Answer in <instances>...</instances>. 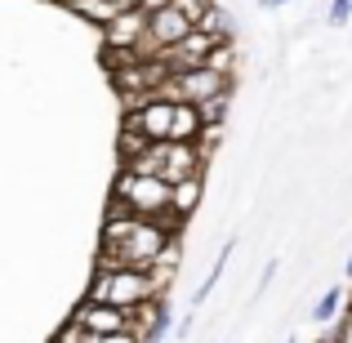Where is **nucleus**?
Instances as JSON below:
<instances>
[{
	"mask_svg": "<svg viewBox=\"0 0 352 343\" xmlns=\"http://www.w3.org/2000/svg\"><path fill=\"white\" fill-rule=\"evenodd\" d=\"M170 241H179V232L165 228L161 219H134L116 245L98 250V267H138V272H147V263H152Z\"/></svg>",
	"mask_w": 352,
	"mask_h": 343,
	"instance_id": "nucleus-1",
	"label": "nucleus"
},
{
	"mask_svg": "<svg viewBox=\"0 0 352 343\" xmlns=\"http://www.w3.org/2000/svg\"><path fill=\"white\" fill-rule=\"evenodd\" d=\"M147 299H156V285L138 267H94L85 290V303H107V308H120V312H134Z\"/></svg>",
	"mask_w": 352,
	"mask_h": 343,
	"instance_id": "nucleus-2",
	"label": "nucleus"
},
{
	"mask_svg": "<svg viewBox=\"0 0 352 343\" xmlns=\"http://www.w3.org/2000/svg\"><path fill=\"white\" fill-rule=\"evenodd\" d=\"M112 201H120L134 219H161V223H165V210H170V183L156 179V174L120 170L116 183H112ZM165 228H170V223H165Z\"/></svg>",
	"mask_w": 352,
	"mask_h": 343,
	"instance_id": "nucleus-3",
	"label": "nucleus"
},
{
	"mask_svg": "<svg viewBox=\"0 0 352 343\" xmlns=\"http://www.w3.org/2000/svg\"><path fill=\"white\" fill-rule=\"evenodd\" d=\"M170 116H174V103H161V98L147 94L138 107H129V112L120 116V125L138 129L147 143H170Z\"/></svg>",
	"mask_w": 352,
	"mask_h": 343,
	"instance_id": "nucleus-4",
	"label": "nucleus"
},
{
	"mask_svg": "<svg viewBox=\"0 0 352 343\" xmlns=\"http://www.w3.org/2000/svg\"><path fill=\"white\" fill-rule=\"evenodd\" d=\"M125 330L143 343L165 339V330H170V303H165V294H156V299L138 303L134 312H125Z\"/></svg>",
	"mask_w": 352,
	"mask_h": 343,
	"instance_id": "nucleus-5",
	"label": "nucleus"
},
{
	"mask_svg": "<svg viewBox=\"0 0 352 343\" xmlns=\"http://www.w3.org/2000/svg\"><path fill=\"white\" fill-rule=\"evenodd\" d=\"M206 161H210V156L201 152L197 143H165L161 179L165 183H183V179H192V174H206Z\"/></svg>",
	"mask_w": 352,
	"mask_h": 343,
	"instance_id": "nucleus-6",
	"label": "nucleus"
},
{
	"mask_svg": "<svg viewBox=\"0 0 352 343\" xmlns=\"http://www.w3.org/2000/svg\"><path fill=\"white\" fill-rule=\"evenodd\" d=\"M143 36H147V14H138V9H120L112 23L103 27L107 49H138L143 54Z\"/></svg>",
	"mask_w": 352,
	"mask_h": 343,
	"instance_id": "nucleus-7",
	"label": "nucleus"
},
{
	"mask_svg": "<svg viewBox=\"0 0 352 343\" xmlns=\"http://www.w3.org/2000/svg\"><path fill=\"white\" fill-rule=\"evenodd\" d=\"M201 192H206V174H192V179H183V183H170V210H165V223H170L174 232L201 210Z\"/></svg>",
	"mask_w": 352,
	"mask_h": 343,
	"instance_id": "nucleus-8",
	"label": "nucleus"
},
{
	"mask_svg": "<svg viewBox=\"0 0 352 343\" xmlns=\"http://www.w3.org/2000/svg\"><path fill=\"white\" fill-rule=\"evenodd\" d=\"M67 321H76L80 330H89V335H98V339L120 335V330H125V312H120V308H107V303H85V299L76 303V312H72Z\"/></svg>",
	"mask_w": 352,
	"mask_h": 343,
	"instance_id": "nucleus-9",
	"label": "nucleus"
},
{
	"mask_svg": "<svg viewBox=\"0 0 352 343\" xmlns=\"http://www.w3.org/2000/svg\"><path fill=\"white\" fill-rule=\"evenodd\" d=\"M201 134V112L192 103H174V116H170V143H197Z\"/></svg>",
	"mask_w": 352,
	"mask_h": 343,
	"instance_id": "nucleus-10",
	"label": "nucleus"
},
{
	"mask_svg": "<svg viewBox=\"0 0 352 343\" xmlns=\"http://www.w3.org/2000/svg\"><path fill=\"white\" fill-rule=\"evenodd\" d=\"M192 32H201V36H210V41H232V14H223V9L219 5H210L206 14L197 18V27H192Z\"/></svg>",
	"mask_w": 352,
	"mask_h": 343,
	"instance_id": "nucleus-11",
	"label": "nucleus"
},
{
	"mask_svg": "<svg viewBox=\"0 0 352 343\" xmlns=\"http://www.w3.org/2000/svg\"><path fill=\"white\" fill-rule=\"evenodd\" d=\"M58 5H67L72 14H80L85 23H94V27H107V23L120 14L112 0H58Z\"/></svg>",
	"mask_w": 352,
	"mask_h": 343,
	"instance_id": "nucleus-12",
	"label": "nucleus"
},
{
	"mask_svg": "<svg viewBox=\"0 0 352 343\" xmlns=\"http://www.w3.org/2000/svg\"><path fill=\"white\" fill-rule=\"evenodd\" d=\"M147 147H152V143H147V138L138 134V129L120 125V134H116V161H120V170H125L129 161H138V156H143Z\"/></svg>",
	"mask_w": 352,
	"mask_h": 343,
	"instance_id": "nucleus-13",
	"label": "nucleus"
},
{
	"mask_svg": "<svg viewBox=\"0 0 352 343\" xmlns=\"http://www.w3.org/2000/svg\"><path fill=\"white\" fill-rule=\"evenodd\" d=\"M206 67H210V71H219L223 80H236V45H232V41H219L214 49H210Z\"/></svg>",
	"mask_w": 352,
	"mask_h": 343,
	"instance_id": "nucleus-14",
	"label": "nucleus"
},
{
	"mask_svg": "<svg viewBox=\"0 0 352 343\" xmlns=\"http://www.w3.org/2000/svg\"><path fill=\"white\" fill-rule=\"evenodd\" d=\"M232 250H236V245H232V241H228V245H223V250H219V263H214V267H210V276H206V281H201V285H197V294H192V308H201V303H206V299H210V290H214V285H219V276H223V267H228V258H232Z\"/></svg>",
	"mask_w": 352,
	"mask_h": 343,
	"instance_id": "nucleus-15",
	"label": "nucleus"
},
{
	"mask_svg": "<svg viewBox=\"0 0 352 343\" xmlns=\"http://www.w3.org/2000/svg\"><path fill=\"white\" fill-rule=\"evenodd\" d=\"M228 107H232V89L206 98V103L197 107V112H201V125H228Z\"/></svg>",
	"mask_w": 352,
	"mask_h": 343,
	"instance_id": "nucleus-16",
	"label": "nucleus"
},
{
	"mask_svg": "<svg viewBox=\"0 0 352 343\" xmlns=\"http://www.w3.org/2000/svg\"><path fill=\"white\" fill-rule=\"evenodd\" d=\"M339 308H344V290L335 285V290H326V294H321V303L312 308V317H317L321 326H326V321H335V317H339Z\"/></svg>",
	"mask_w": 352,
	"mask_h": 343,
	"instance_id": "nucleus-17",
	"label": "nucleus"
},
{
	"mask_svg": "<svg viewBox=\"0 0 352 343\" xmlns=\"http://www.w3.org/2000/svg\"><path fill=\"white\" fill-rule=\"evenodd\" d=\"M170 9H174V14H183V18H188V23H192V27H197V18H201V14H206V5H197V0H174V5H170Z\"/></svg>",
	"mask_w": 352,
	"mask_h": 343,
	"instance_id": "nucleus-18",
	"label": "nucleus"
},
{
	"mask_svg": "<svg viewBox=\"0 0 352 343\" xmlns=\"http://www.w3.org/2000/svg\"><path fill=\"white\" fill-rule=\"evenodd\" d=\"M348 18H352V0H335V5H330V18H326V23H330V27H344Z\"/></svg>",
	"mask_w": 352,
	"mask_h": 343,
	"instance_id": "nucleus-19",
	"label": "nucleus"
},
{
	"mask_svg": "<svg viewBox=\"0 0 352 343\" xmlns=\"http://www.w3.org/2000/svg\"><path fill=\"white\" fill-rule=\"evenodd\" d=\"M170 5H174V0H138V14L152 18V14H161V9H170Z\"/></svg>",
	"mask_w": 352,
	"mask_h": 343,
	"instance_id": "nucleus-20",
	"label": "nucleus"
},
{
	"mask_svg": "<svg viewBox=\"0 0 352 343\" xmlns=\"http://www.w3.org/2000/svg\"><path fill=\"white\" fill-rule=\"evenodd\" d=\"M335 335L352 343V312H344V321H339V330H335Z\"/></svg>",
	"mask_w": 352,
	"mask_h": 343,
	"instance_id": "nucleus-21",
	"label": "nucleus"
},
{
	"mask_svg": "<svg viewBox=\"0 0 352 343\" xmlns=\"http://www.w3.org/2000/svg\"><path fill=\"white\" fill-rule=\"evenodd\" d=\"M272 276H276V263H267V267H263V276H258V294L267 290V281H272Z\"/></svg>",
	"mask_w": 352,
	"mask_h": 343,
	"instance_id": "nucleus-22",
	"label": "nucleus"
},
{
	"mask_svg": "<svg viewBox=\"0 0 352 343\" xmlns=\"http://www.w3.org/2000/svg\"><path fill=\"white\" fill-rule=\"evenodd\" d=\"M103 343H143V339H134V335H129V330H120V335H107Z\"/></svg>",
	"mask_w": 352,
	"mask_h": 343,
	"instance_id": "nucleus-23",
	"label": "nucleus"
},
{
	"mask_svg": "<svg viewBox=\"0 0 352 343\" xmlns=\"http://www.w3.org/2000/svg\"><path fill=\"white\" fill-rule=\"evenodd\" d=\"M188 335H192V317H183L179 326H174V339H188Z\"/></svg>",
	"mask_w": 352,
	"mask_h": 343,
	"instance_id": "nucleus-24",
	"label": "nucleus"
},
{
	"mask_svg": "<svg viewBox=\"0 0 352 343\" xmlns=\"http://www.w3.org/2000/svg\"><path fill=\"white\" fill-rule=\"evenodd\" d=\"M263 9H281V5H290V0H258Z\"/></svg>",
	"mask_w": 352,
	"mask_h": 343,
	"instance_id": "nucleus-25",
	"label": "nucleus"
},
{
	"mask_svg": "<svg viewBox=\"0 0 352 343\" xmlns=\"http://www.w3.org/2000/svg\"><path fill=\"white\" fill-rule=\"evenodd\" d=\"M197 5H206V9H210V5H214V0H197Z\"/></svg>",
	"mask_w": 352,
	"mask_h": 343,
	"instance_id": "nucleus-26",
	"label": "nucleus"
},
{
	"mask_svg": "<svg viewBox=\"0 0 352 343\" xmlns=\"http://www.w3.org/2000/svg\"><path fill=\"white\" fill-rule=\"evenodd\" d=\"M348 276H352V254H348Z\"/></svg>",
	"mask_w": 352,
	"mask_h": 343,
	"instance_id": "nucleus-27",
	"label": "nucleus"
},
{
	"mask_svg": "<svg viewBox=\"0 0 352 343\" xmlns=\"http://www.w3.org/2000/svg\"><path fill=\"white\" fill-rule=\"evenodd\" d=\"M348 312H352V303H348Z\"/></svg>",
	"mask_w": 352,
	"mask_h": 343,
	"instance_id": "nucleus-28",
	"label": "nucleus"
}]
</instances>
